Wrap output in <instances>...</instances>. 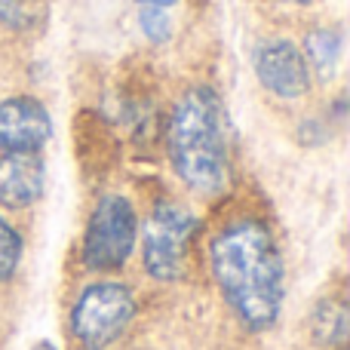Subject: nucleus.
I'll return each mask as SVG.
<instances>
[{
	"label": "nucleus",
	"instance_id": "10",
	"mask_svg": "<svg viewBox=\"0 0 350 350\" xmlns=\"http://www.w3.org/2000/svg\"><path fill=\"white\" fill-rule=\"evenodd\" d=\"M338 59H341V34L332 28H320L308 37L304 43V62L308 68H314L317 77L329 80L338 68Z\"/></svg>",
	"mask_w": 350,
	"mask_h": 350
},
{
	"label": "nucleus",
	"instance_id": "8",
	"mask_svg": "<svg viewBox=\"0 0 350 350\" xmlns=\"http://www.w3.org/2000/svg\"><path fill=\"white\" fill-rule=\"evenodd\" d=\"M43 160L40 154H3L0 157V203L22 209L43 193Z\"/></svg>",
	"mask_w": 350,
	"mask_h": 350
},
{
	"label": "nucleus",
	"instance_id": "4",
	"mask_svg": "<svg viewBox=\"0 0 350 350\" xmlns=\"http://www.w3.org/2000/svg\"><path fill=\"white\" fill-rule=\"evenodd\" d=\"M135 246V209L126 197H102L83 237V261L92 271H117Z\"/></svg>",
	"mask_w": 350,
	"mask_h": 350
},
{
	"label": "nucleus",
	"instance_id": "14",
	"mask_svg": "<svg viewBox=\"0 0 350 350\" xmlns=\"http://www.w3.org/2000/svg\"><path fill=\"white\" fill-rule=\"evenodd\" d=\"M142 31H145L151 40H166L172 31L170 25V16H166V10H160V6H142Z\"/></svg>",
	"mask_w": 350,
	"mask_h": 350
},
{
	"label": "nucleus",
	"instance_id": "13",
	"mask_svg": "<svg viewBox=\"0 0 350 350\" xmlns=\"http://www.w3.org/2000/svg\"><path fill=\"white\" fill-rule=\"evenodd\" d=\"M18 258H22V240H18L16 230L0 218V283L16 273Z\"/></svg>",
	"mask_w": 350,
	"mask_h": 350
},
{
	"label": "nucleus",
	"instance_id": "3",
	"mask_svg": "<svg viewBox=\"0 0 350 350\" xmlns=\"http://www.w3.org/2000/svg\"><path fill=\"white\" fill-rule=\"evenodd\" d=\"M135 314V298L120 283H92L71 310V332L83 350H105L123 335Z\"/></svg>",
	"mask_w": 350,
	"mask_h": 350
},
{
	"label": "nucleus",
	"instance_id": "15",
	"mask_svg": "<svg viewBox=\"0 0 350 350\" xmlns=\"http://www.w3.org/2000/svg\"><path fill=\"white\" fill-rule=\"evenodd\" d=\"M142 6H160V10H166V6H172L175 0H139Z\"/></svg>",
	"mask_w": 350,
	"mask_h": 350
},
{
	"label": "nucleus",
	"instance_id": "7",
	"mask_svg": "<svg viewBox=\"0 0 350 350\" xmlns=\"http://www.w3.org/2000/svg\"><path fill=\"white\" fill-rule=\"evenodd\" d=\"M255 74L280 98H298L310 86V68L301 49L289 40H267L255 49Z\"/></svg>",
	"mask_w": 350,
	"mask_h": 350
},
{
	"label": "nucleus",
	"instance_id": "1",
	"mask_svg": "<svg viewBox=\"0 0 350 350\" xmlns=\"http://www.w3.org/2000/svg\"><path fill=\"white\" fill-rule=\"evenodd\" d=\"M212 273L243 326L265 332L280 320L283 255L261 221L228 224L212 240Z\"/></svg>",
	"mask_w": 350,
	"mask_h": 350
},
{
	"label": "nucleus",
	"instance_id": "17",
	"mask_svg": "<svg viewBox=\"0 0 350 350\" xmlns=\"http://www.w3.org/2000/svg\"><path fill=\"white\" fill-rule=\"evenodd\" d=\"M286 3H310V0H286Z\"/></svg>",
	"mask_w": 350,
	"mask_h": 350
},
{
	"label": "nucleus",
	"instance_id": "2",
	"mask_svg": "<svg viewBox=\"0 0 350 350\" xmlns=\"http://www.w3.org/2000/svg\"><path fill=\"white\" fill-rule=\"evenodd\" d=\"M170 157L178 178L200 193H215L230 178L228 123L221 98L209 86H193L170 114Z\"/></svg>",
	"mask_w": 350,
	"mask_h": 350
},
{
	"label": "nucleus",
	"instance_id": "11",
	"mask_svg": "<svg viewBox=\"0 0 350 350\" xmlns=\"http://www.w3.org/2000/svg\"><path fill=\"white\" fill-rule=\"evenodd\" d=\"M310 329H314V338L320 345H341L347 335V308L341 298H323L314 310V320H310Z\"/></svg>",
	"mask_w": 350,
	"mask_h": 350
},
{
	"label": "nucleus",
	"instance_id": "9",
	"mask_svg": "<svg viewBox=\"0 0 350 350\" xmlns=\"http://www.w3.org/2000/svg\"><path fill=\"white\" fill-rule=\"evenodd\" d=\"M77 160L86 172H108L105 157L114 160L117 157V142L111 135L108 123H102L96 114H83L77 117Z\"/></svg>",
	"mask_w": 350,
	"mask_h": 350
},
{
	"label": "nucleus",
	"instance_id": "5",
	"mask_svg": "<svg viewBox=\"0 0 350 350\" xmlns=\"http://www.w3.org/2000/svg\"><path fill=\"white\" fill-rule=\"evenodd\" d=\"M193 215L178 206H157L145 221V267L157 280H178L185 273L193 237Z\"/></svg>",
	"mask_w": 350,
	"mask_h": 350
},
{
	"label": "nucleus",
	"instance_id": "12",
	"mask_svg": "<svg viewBox=\"0 0 350 350\" xmlns=\"http://www.w3.org/2000/svg\"><path fill=\"white\" fill-rule=\"evenodd\" d=\"M43 18V0H0V22L12 31H31Z\"/></svg>",
	"mask_w": 350,
	"mask_h": 350
},
{
	"label": "nucleus",
	"instance_id": "16",
	"mask_svg": "<svg viewBox=\"0 0 350 350\" xmlns=\"http://www.w3.org/2000/svg\"><path fill=\"white\" fill-rule=\"evenodd\" d=\"M34 350H55V347L49 345V341H40V345H34Z\"/></svg>",
	"mask_w": 350,
	"mask_h": 350
},
{
	"label": "nucleus",
	"instance_id": "6",
	"mask_svg": "<svg viewBox=\"0 0 350 350\" xmlns=\"http://www.w3.org/2000/svg\"><path fill=\"white\" fill-rule=\"evenodd\" d=\"M53 135V120L37 98L16 96L0 102V151L34 154Z\"/></svg>",
	"mask_w": 350,
	"mask_h": 350
}]
</instances>
